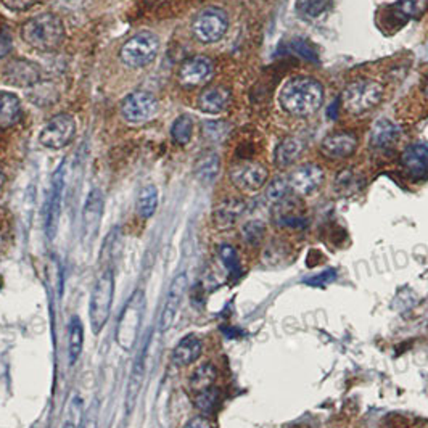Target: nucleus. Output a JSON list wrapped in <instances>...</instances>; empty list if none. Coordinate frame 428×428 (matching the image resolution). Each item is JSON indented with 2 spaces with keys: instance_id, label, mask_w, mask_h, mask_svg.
Segmentation results:
<instances>
[{
  "instance_id": "f257e3e1",
  "label": "nucleus",
  "mask_w": 428,
  "mask_h": 428,
  "mask_svg": "<svg viewBox=\"0 0 428 428\" xmlns=\"http://www.w3.org/2000/svg\"><path fill=\"white\" fill-rule=\"evenodd\" d=\"M279 102L288 115L296 118L312 116L324 105V87L311 76H293L282 85Z\"/></svg>"
},
{
  "instance_id": "f03ea898",
  "label": "nucleus",
  "mask_w": 428,
  "mask_h": 428,
  "mask_svg": "<svg viewBox=\"0 0 428 428\" xmlns=\"http://www.w3.org/2000/svg\"><path fill=\"white\" fill-rule=\"evenodd\" d=\"M21 37L39 52H55L65 39V27L56 15L41 13L23 25Z\"/></svg>"
},
{
  "instance_id": "7ed1b4c3",
  "label": "nucleus",
  "mask_w": 428,
  "mask_h": 428,
  "mask_svg": "<svg viewBox=\"0 0 428 428\" xmlns=\"http://www.w3.org/2000/svg\"><path fill=\"white\" fill-rule=\"evenodd\" d=\"M145 311V293L144 290H135L130 295L128 303L124 305L121 314H119L116 325V343L124 351H130L139 338V329L142 324V316Z\"/></svg>"
},
{
  "instance_id": "20e7f679",
  "label": "nucleus",
  "mask_w": 428,
  "mask_h": 428,
  "mask_svg": "<svg viewBox=\"0 0 428 428\" xmlns=\"http://www.w3.org/2000/svg\"><path fill=\"white\" fill-rule=\"evenodd\" d=\"M113 295H115V274L111 269H106L97 279L92 296H90L89 319L90 327H92V332L95 335L104 330L108 317H110Z\"/></svg>"
},
{
  "instance_id": "39448f33",
  "label": "nucleus",
  "mask_w": 428,
  "mask_h": 428,
  "mask_svg": "<svg viewBox=\"0 0 428 428\" xmlns=\"http://www.w3.org/2000/svg\"><path fill=\"white\" fill-rule=\"evenodd\" d=\"M384 99V85L374 79H357L346 85L341 102L348 113L361 115L372 110Z\"/></svg>"
},
{
  "instance_id": "423d86ee",
  "label": "nucleus",
  "mask_w": 428,
  "mask_h": 428,
  "mask_svg": "<svg viewBox=\"0 0 428 428\" xmlns=\"http://www.w3.org/2000/svg\"><path fill=\"white\" fill-rule=\"evenodd\" d=\"M158 49L159 42L155 34L142 31L124 42L119 50V56L124 65L130 68H144L157 59Z\"/></svg>"
},
{
  "instance_id": "0eeeda50",
  "label": "nucleus",
  "mask_w": 428,
  "mask_h": 428,
  "mask_svg": "<svg viewBox=\"0 0 428 428\" xmlns=\"http://www.w3.org/2000/svg\"><path fill=\"white\" fill-rule=\"evenodd\" d=\"M229 30V16L221 8H204L192 23L193 36L203 44H214L224 37Z\"/></svg>"
},
{
  "instance_id": "6e6552de",
  "label": "nucleus",
  "mask_w": 428,
  "mask_h": 428,
  "mask_svg": "<svg viewBox=\"0 0 428 428\" xmlns=\"http://www.w3.org/2000/svg\"><path fill=\"white\" fill-rule=\"evenodd\" d=\"M269 171L264 164L256 161H240L232 164L229 169V179L238 190L253 193L266 185Z\"/></svg>"
},
{
  "instance_id": "1a4fd4ad",
  "label": "nucleus",
  "mask_w": 428,
  "mask_h": 428,
  "mask_svg": "<svg viewBox=\"0 0 428 428\" xmlns=\"http://www.w3.org/2000/svg\"><path fill=\"white\" fill-rule=\"evenodd\" d=\"M74 134H76L74 118L71 115H66V113H60V115L54 116L45 124L41 135H39V140L44 147L60 150V148L71 144Z\"/></svg>"
},
{
  "instance_id": "9d476101",
  "label": "nucleus",
  "mask_w": 428,
  "mask_h": 428,
  "mask_svg": "<svg viewBox=\"0 0 428 428\" xmlns=\"http://www.w3.org/2000/svg\"><path fill=\"white\" fill-rule=\"evenodd\" d=\"M214 74V65L208 56L197 55L182 63L178 73L179 84L185 89H195L208 84Z\"/></svg>"
},
{
  "instance_id": "9b49d317",
  "label": "nucleus",
  "mask_w": 428,
  "mask_h": 428,
  "mask_svg": "<svg viewBox=\"0 0 428 428\" xmlns=\"http://www.w3.org/2000/svg\"><path fill=\"white\" fill-rule=\"evenodd\" d=\"M158 102L155 97L145 90H137L123 100L121 113L129 123H145L157 115Z\"/></svg>"
},
{
  "instance_id": "f8f14e48",
  "label": "nucleus",
  "mask_w": 428,
  "mask_h": 428,
  "mask_svg": "<svg viewBox=\"0 0 428 428\" xmlns=\"http://www.w3.org/2000/svg\"><path fill=\"white\" fill-rule=\"evenodd\" d=\"M65 163L60 164V168L55 171L52 176V185H50V198L47 207V219H45V231L47 237L54 240L59 231V222L61 214V202H63V190H65Z\"/></svg>"
},
{
  "instance_id": "ddd939ff",
  "label": "nucleus",
  "mask_w": 428,
  "mask_h": 428,
  "mask_svg": "<svg viewBox=\"0 0 428 428\" xmlns=\"http://www.w3.org/2000/svg\"><path fill=\"white\" fill-rule=\"evenodd\" d=\"M324 169L314 163H306L296 168L288 178V185L300 197L312 195L324 182Z\"/></svg>"
},
{
  "instance_id": "4468645a",
  "label": "nucleus",
  "mask_w": 428,
  "mask_h": 428,
  "mask_svg": "<svg viewBox=\"0 0 428 428\" xmlns=\"http://www.w3.org/2000/svg\"><path fill=\"white\" fill-rule=\"evenodd\" d=\"M188 287V279L185 274H179V276L174 277V281L171 282L168 295H166V301H164L163 306V312H161V319H159V329L161 332H166L178 317V312L181 310L182 300H184L185 292Z\"/></svg>"
},
{
  "instance_id": "2eb2a0df",
  "label": "nucleus",
  "mask_w": 428,
  "mask_h": 428,
  "mask_svg": "<svg viewBox=\"0 0 428 428\" xmlns=\"http://www.w3.org/2000/svg\"><path fill=\"white\" fill-rule=\"evenodd\" d=\"M4 81L16 87H32L41 79V70L27 60H11L2 68Z\"/></svg>"
},
{
  "instance_id": "dca6fc26",
  "label": "nucleus",
  "mask_w": 428,
  "mask_h": 428,
  "mask_svg": "<svg viewBox=\"0 0 428 428\" xmlns=\"http://www.w3.org/2000/svg\"><path fill=\"white\" fill-rule=\"evenodd\" d=\"M105 198L99 188H94L87 195L82 211V236L84 240H92L100 229L102 216H104Z\"/></svg>"
},
{
  "instance_id": "f3484780",
  "label": "nucleus",
  "mask_w": 428,
  "mask_h": 428,
  "mask_svg": "<svg viewBox=\"0 0 428 428\" xmlns=\"http://www.w3.org/2000/svg\"><path fill=\"white\" fill-rule=\"evenodd\" d=\"M401 164L412 181H425L428 178V145L412 144L403 152Z\"/></svg>"
},
{
  "instance_id": "a211bd4d",
  "label": "nucleus",
  "mask_w": 428,
  "mask_h": 428,
  "mask_svg": "<svg viewBox=\"0 0 428 428\" xmlns=\"http://www.w3.org/2000/svg\"><path fill=\"white\" fill-rule=\"evenodd\" d=\"M357 148V137L351 133H338L322 140L321 153L330 159H345Z\"/></svg>"
},
{
  "instance_id": "6ab92c4d",
  "label": "nucleus",
  "mask_w": 428,
  "mask_h": 428,
  "mask_svg": "<svg viewBox=\"0 0 428 428\" xmlns=\"http://www.w3.org/2000/svg\"><path fill=\"white\" fill-rule=\"evenodd\" d=\"M245 209H247V203H245L242 198L231 197L222 200L213 211L214 226L222 231L231 229V227L236 226V222L242 218Z\"/></svg>"
},
{
  "instance_id": "aec40b11",
  "label": "nucleus",
  "mask_w": 428,
  "mask_h": 428,
  "mask_svg": "<svg viewBox=\"0 0 428 428\" xmlns=\"http://www.w3.org/2000/svg\"><path fill=\"white\" fill-rule=\"evenodd\" d=\"M203 353V343L197 335H187L182 338L178 345L174 346L173 355H171V361L174 366L185 367L190 366L202 356Z\"/></svg>"
},
{
  "instance_id": "412c9836",
  "label": "nucleus",
  "mask_w": 428,
  "mask_h": 428,
  "mask_svg": "<svg viewBox=\"0 0 428 428\" xmlns=\"http://www.w3.org/2000/svg\"><path fill=\"white\" fill-rule=\"evenodd\" d=\"M145 356H147V343L142 348V351L137 356L134 367L130 370L129 380H128V393H126V409L128 414L133 412L135 406L137 399H139L142 384H144V375H145Z\"/></svg>"
},
{
  "instance_id": "4be33fe9",
  "label": "nucleus",
  "mask_w": 428,
  "mask_h": 428,
  "mask_svg": "<svg viewBox=\"0 0 428 428\" xmlns=\"http://www.w3.org/2000/svg\"><path fill=\"white\" fill-rule=\"evenodd\" d=\"M232 94L227 87H208L198 97V108L209 115L222 113L231 104Z\"/></svg>"
},
{
  "instance_id": "5701e85b",
  "label": "nucleus",
  "mask_w": 428,
  "mask_h": 428,
  "mask_svg": "<svg viewBox=\"0 0 428 428\" xmlns=\"http://www.w3.org/2000/svg\"><path fill=\"white\" fill-rule=\"evenodd\" d=\"M285 198L282 202L276 203V209H274L276 222L282 227H288V229H301V227L306 226V218L300 213V208L296 207V202Z\"/></svg>"
},
{
  "instance_id": "b1692460",
  "label": "nucleus",
  "mask_w": 428,
  "mask_h": 428,
  "mask_svg": "<svg viewBox=\"0 0 428 428\" xmlns=\"http://www.w3.org/2000/svg\"><path fill=\"white\" fill-rule=\"evenodd\" d=\"M399 135H401V129L395 123H391L390 119H380L374 124L370 133V145L379 150L390 148L396 144Z\"/></svg>"
},
{
  "instance_id": "393cba45",
  "label": "nucleus",
  "mask_w": 428,
  "mask_h": 428,
  "mask_svg": "<svg viewBox=\"0 0 428 428\" xmlns=\"http://www.w3.org/2000/svg\"><path fill=\"white\" fill-rule=\"evenodd\" d=\"M303 142L296 137H288V139L282 140L277 145L276 152H274V163L277 164V168H287L290 164H293L296 159L300 158L301 152H303Z\"/></svg>"
},
{
  "instance_id": "a878e982",
  "label": "nucleus",
  "mask_w": 428,
  "mask_h": 428,
  "mask_svg": "<svg viewBox=\"0 0 428 428\" xmlns=\"http://www.w3.org/2000/svg\"><path fill=\"white\" fill-rule=\"evenodd\" d=\"M21 118V104L18 97L8 92H0V129H8Z\"/></svg>"
},
{
  "instance_id": "bb28decb",
  "label": "nucleus",
  "mask_w": 428,
  "mask_h": 428,
  "mask_svg": "<svg viewBox=\"0 0 428 428\" xmlns=\"http://www.w3.org/2000/svg\"><path fill=\"white\" fill-rule=\"evenodd\" d=\"M216 380H218V369L211 362H203L192 372L188 385H190V390L197 395L200 391H204L208 390V388L214 386Z\"/></svg>"
},
{
  "instance_id": "cd10ccee",
  "label": "nucleus",
  "mask_w": 428,
  "mask_h": 428,
  "mask_svg": "<svg viewBox=\"0 0 428 428\" xmlns=\"http://www.w3.org/2000/svg\"><path fill=\"white\" fill-rule=\"evenodd\" d=\"M84 346V325L81 319L73 316L68 327V355H70V364L73 366L82 353Z\"/></svg>"
},
{
  "instance_id": "c85d7f7f",
  "label": "nucleus",
  "mask_w": 428,
  "mask_h": 428,
  "mask_svg": "<svg viewBox=\"0 0 428 428\" xmlns=\"http://www.w3.org/2000/svg\"><path fill=\"white\" fill-rule=\"evenodd\" d=\"M219 157L213 152L203 153L195 163V176L202 182H213L219 173Z\"/></svg>"
},
{
  "instance_id": "c756f323",
  "label": "nucleus",
  "mask_w": 428,
  "mask_h": 428,
  "mask_svg": "<svg viewBox=\"0 0 428 428\" xmlns=\"http://www.w3.org/2000/svg\"><path fill=\"white\" fill-rule=\"evenodd\" d=\"M158 208V190L155 185H145L139 193L137 198V213L140 218L148 219L155 214Z\"/></svg>"
},
{
  "instance_id": "7c9ffc66",
  "label": "nucleus",
  "mask_w": 428,
  "mask_h": 428,
  "mask_svg": "<svg viewBox=\"0 0 428 428\" xmlns=\"http://www.w3.org/2000/svg\"><path fill=\"white\" fill-rule=\"evenodd\" d=\"M219 258L222 261V264H224V267L227 269V272H229V276L237 279L242 276V262H240V258H238V253L237 250L232 247V245H221L219 247Z\"/></svg>"
},
{
  "instance_id": "2f4dec72",
  "label": "nucleus",
  "mask_w": 428,
  "mask_h": 428,
  "mask_svg": "<svg viewBox=\"0 0 428 428\" xmlns=\"http://www.w3.org/2000/svg\"><path fill=\"white\" fill-rule=\"evenodd\" d=\"M219 398H221L219 388L211 386V388H208V390L197 393L193 403H195V408L200 410V412L209 414V412H213L216 406H218Z\"/></svg>"
},
{
  "instance_id": "473e14b6",
  "label": "nucleus",
  "mask_w": 428,
  "mask_h": 428,
  "mask_svg": "<svg viewBox=\"0 0 428 428\" xmlns=\"http://www.w3.org/2000/svg\"><path fill=\"white\" fill-rule=\"evenodd\" d=\"M192 134H193V119L188 115H182L173 123L171 135H173V139L178 142V144L185 145L187 142L192 139Z\"/></svg>"
},
{
  "instance_id": "72a5a7b5",
  "label": "nucleus",
  "mask_w": 428,
  "mask_h": 428,
  "mask_svg": "<svg viewBox=\"0 0 428 428\" xmlns=\"http://www.w3.org/2000/svg\"><path fill=\"white\" fill-rule=\"evenodd\" d=\"M266 236V226L261 221H248L242 227V238L250 247H258Z\"/></svg>"
},
{
  "instance_id": "f704fd0d",
  "label": "nucleus",
  "mask_w": 428,
  "mask_h": 428,
  "mask_svg": "<svg viewBox=\"0 0 428 428\" xmlns=\"http://www.w3.org/2000/svg\"><path fill=\"white\" fill-rule=\"evenodd\" d=\"M395 13L401 16V18H417V16L424 11V2L422 0H399L395 4Z\"/></svg>"
},
{
  "instance_id": "c9c22d12",
  "label": "nucleus",
  "mask_w": 428,
  "mask_h": 428,
  "mask_svg": "<svg viewBox=\"0 0 428 428\" xmlns=\"http://www.w3.org/2000/svg\"><path fill=\"white\" fill-rule=\"evenodd\" d=\"M290 190V185H288V179H282V178H277L274 179L269 185H267L266 188V198L267 202L276 204L279 202H282V200L287 197V193Z\"/></svg>"
},
{
  "instance_id": "e433bc0d",
  "label": "nucleus",
  "mask_w": 428,
  "mask_h": 428,
  "mask_svg": "<svg viewBox=\"0 0 428 428\" xmlns=\"http://www.w3.org/2000/svg\"><path fill=\"white\" fill-rule=\"evenodd\" d=\"M332 0H298V8L301 13H305L311 18L322 15Z\"/></svg>"
},
{
  "instance_id": "4c0bfd02",
  "label": "nucleus",
  "mask_w": 428,
  "mask_h": 428,
  "mask_svg": "<svg viewBox=\"0 0 428 428\" xmlns=\"http://www.w3.org/2000/svg\"><path fill=\"white\" fill-rule=\"evenodd\" d=\"M82 419L84 417H82L81 399H74V401H71L70 412H68V419L65 424H63V428H81Z\"/></svg>"
},
{
  "instance_id": "58836bf2",
  "label": "nucleus",
  "mask_w": 428,
  "mask_h": 428,
  "mask_svg": "<svg viewBox=\"0 0 428 428\" xmlns=\"http://www.w3.org/2000/svg\"><path fill=\"white\" fill-rule=\"evenodd\" d=\"M335 279H336V271L329 269L321 274H316V276H312L310 279H305V283L310 285V287H325V285L332 283Z\"/></svg>"
},
{
  "instance_id": "ea45409f",
  "label": "nucleus",
  "mask_w": 428,
  "mask_h": 428,
  "mask_svg": "<svg viewBox=\"0 0 428 428\" xmlns=\"http://www.w3.org/2000/svg\"><path fill=\"white\" fill-rule=\"evenodd\" d=\"M292 49L295 50L296 54L303 56V59L314 60V61L317 60V59H316V55H314V50L311 49V45L307 44V42H305V41H295V42L292 44Z\"/></svg>"
},
{
  "instance_id": "a19ab883",
  "label": "nucleus",
  "mask_w": 428,
  "mask_h": 428,
  "mask_svg": "<svg viewBox=\"0 0 428 428\" xmlns=\"http://www.w3.org/2000/svg\"><path fill=\"white\" fill-rule=\"evenodd\" d=\"M0 2H2L8 10L25 11L27 8H31L37 0H0Z\"/></svg>"
},
{
  "instance_id": "79ce46f5",
  "label": "nucleus",
  "mask_w": 428,
  "mask_h": 428,
  "mask_svg": "<svg viewBox=\"0 0 428 428\" xmlns=\"http://www.w3.org/2000/svg\"><path fill=\"white\" fill-rule=\"evenodd\" d=\"M97 412H99V408H97V403H94L89 412L84 414L81 428H97Z\"/></svg>"
},
{
  "instance_id": "37998d69",
  "label": "nucleus",
  "mask_w": 428,
  "mask_h": 428,
  "mask_svg": "<svg viewBox=\"0 0 428 428\" xmlns=\"http://www.w3.org/2000/svg\"><path fill=\"white\" fill-rule=\"evenodd\" d=\"M11 45H13V42H11V37L8 34L7 32L0 34V59H4V56H7L10 54Z\"/></svg>"
},
{
  "instance_id": "c03bdc74",
  "label": "nucleus",
  "mask_w": 428,
  "mask_h": 428,
  "mask_svg": "<svg viewBox=\"0 0 428 428\" xmlns=\"http://www.w3.org/2000/svg\"><path fill=\"white\" fill-rule=\"evenodd\" d=\"M184 428H213V427H211L209 420L207 417H203V415H197V417H192L190 420H188L184 425Z\"/></svg>"
},
{
  "instance_id": "a18cd8bd",
  "label": "nucleus",
  "mask_w": 428,
  "mask_h": 428,
  "mask_svg": "<svg viewBox=\"0 0 428 428\" xmlns=\"http://www.w3.org/2000/svg\"><path fill=\"white\" fill-rule=\"evenodd\" d=\"M336 116H338V100H335L334 104L329 106V118L335 119Z\"/></svg>"
},
{
  "instance_id": "49530a36",
  "label": "nucleus",
  "mask_w": 428,
  "mask_h": 428,
  "mask_svg": "<svg viewBox=\"0 0 428 428\" xmlns=\"http://www.w3.org/2000/svg\"><path fill=\"white\" fill-rule=\"evenodd\" d=\"M4 184H5V174H4V171L0 169V190H2Z\"/></svg>"
},
{
  "instance_id": "de8ad7c7",
  "label": "nucleus",
  "mask_w": 428,
  "mask_h": 428,
  "mask_svg": "<svg viewBox=\"0 0 428 428\" xmlns=\"http://www.w3.org/2000/svg\"><path fill=\"white\" fill-rule=\"evenodd\" d=\"M2 242H4V232L0 229V247H2Z\"/></svg>"
},
{
  "instance_id": "09e8293b",
  "label": "nucleus",
  "mask_w": 428,
  "mask_h": 428,
  "mask_svg": "<svg viewBox=\"0 0 428 428\" xmlns=\"http://www.w3.org/2000/svg\"><path fill=\"white\" fill-rule=\"evenodd\" d=\"M425 95H427V99H428V79H427V84H425Z\"/></svg>"
},
{
  "instance_id": "8fccbe9b",
  "label": "nucleus",
  "mask_w": 428,
  "mask_h": 428,
  "mask_svg": "<svg viewBox=\"0 0 428 428\" xmlns=\"http://www.w3.org/2000/svg\"><path fill=\"white\" fill-rule=\"evenodd\" d=\"M152 2H158V0H152Z\"/></svg>"
}]
</instances>
